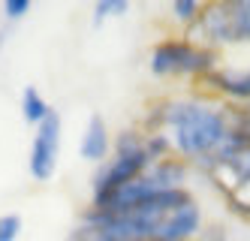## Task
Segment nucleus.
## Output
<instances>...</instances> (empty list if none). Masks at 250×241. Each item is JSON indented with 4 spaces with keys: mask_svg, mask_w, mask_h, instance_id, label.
Segmentation results:
<instances>
[{
    "mask_svg": "<svg viewBox=\"0 0 250 241\" xmlns=\"http://www.w3.org/2000/svg\"><path fill=\"white\" fill-rule=\"evenodd\" d=\"M151 133L169 145L172 157L211 163L226 148H232L229 109L202 100H166L151 118Z\"/></svg>",
    "mask_w": 250,
    "mask_h": 241,
    "instance_id": "f03ea898",
    "label": "nucleus"
},
{
    "mask_svg": "<svg viewBox=\"0 0 250 241\" xmlns=\"http://www.w3.org/2000/svg\"><path fill=\"white\" fill-rule=\"evenodd\" d=\"M21 115H24V121L33 124V127H40V124L51 115V106L45 103V97H42L33 85L21 90Z\"/></svg>",
    "mask_w": 250,
    "mask_h": 241,
    "instance_id": "1a4fd4ad",
    "label": "nucleus"
},
{
    "mask_svg": "<svg viewBox=\"0 0 250 241\" xmlns=\"http://www.w3.org/2000/svg\"><path fill=\"white\" fill-rule=\"evenodd\" d=\"M61 133H63V124L61 115L51 112L33 133L30 142V157H27V169L37 181H48L58 169V157H61Z\"/></svg>",
    "mask_w": 250,
    "mask_h": 241,
    "instance_id": "423d86ee",
    "label": "nucleus"
},
{
    "mask_svg": "<svg viewBox=\"0 0 250 241\" xmlns=\"http://www.w3.org/2000/svg\"><path fill=\"white\" fill-rule=\"evenodd\" d=\"M19 235H21V217L19 214L0 217V241H19Z\"/></svg>",
    "mask_w": 250,
    "mask_h": 241,
    "instance_id": "ddd939ff",
    "label": "nucleus"
},
{
    "mask_svg": "<svg viewBox=\"0 0 250 241\" xmlns=\"http://www.w3.org/2000/svg\"><path fill=\"white\" fill-rule=\"evenodd\" d=\"M211 69H217V54L205 43L163 40L151 51L154 76H208Z\"/></svg>",
    "mask_w": 250,
    "mask_h": 241,
    "instance_id": "20e7f679",
    "label": "nucleus"
},
{
    "mask_svg": "<svg viewBox=\"0 0 250 241\" xmlns=\"http://www.w3.org/2000/svg\"><path fill=\"white\" fill-rule=\"evenodd\" d=\"M79 154L84 160H91V163L109 160V154H112V133H109V127H105V121L100 115H94L91 121H87L84 133L79 139Z\"/></svg>",
    "mask_w": 250,
    "mask_h": 241,
    "instance_id": "6e6552de",
    "label": "nucleus"
},
{
    "mask_svg": "<svg viewBox=\"0 0 250 241\" xmlns=\"http://www.w3.org/2000/svg\"><path fill=\"white\" fill-rule=\"evenodd\" d=\"M205 82L220 90V94L238 100L241 106H250V66H241V69H229V66H217L211 69Z\"/></svg>",
    "mask_w": 250,
    "mask_h": 241,
    "instance_id": "0eeeda50",
    "label": "nucleus"
},
{
    "mask_svg": "<svg viewBox=\"0 0 250 241\" xmlns=\"http://www.w3.org/2000/svg\"><path fill=\"white\" fill-rule=\"evenodd\" d=\"M229 127H232V145H250V106L229 109Z\"/></svg>",
    "mask_w": 250,
    "mask_h": 241,
    "instance_id": "9d476101",
    "label": "nucleus"
},
{
    "mask_svg": "<svg viewBox=\"0 0 250 241\" xmlns=\"http://www.w3.org/2000/svg\"><path fill=\"white\" fill-rule=\"evenodd\" d=\"M202 208L187 187L160 190L121 211H87L73 232L82 241H193Z\"/></svg>",
    "mask_w": 250,
    "mask_h": 241,
    "instance_id": "f257e3e1",
    "label": "nucleus"
},
{
    "mask_svg": "<svg viewBox=\"0 0 250 241\" xmlns=\"http://www.w3.org/2000/svg\"><path fill=\"white\" fill-rule=\"evenodd\" d=\"M30 12V0H6L3 3V18L6 22H21Z\"/></svg>",
    "mask_w": 250,
    "mask_h": 241,
    "instance_id": "4468645a",
    "label": "nucleus"
},
{
    "mask_svg": "<svg viewBox=\"0 0 250 241\" xmlns=\"http://www.w3.org/2000/svg\"><path fill=\"white\" fill-rule=\"evenodd\" d=\"M172 15L178 18V22H184V24H193V22L202 18V6L196 3V0H175V3H172Z\"/></svg>",
    "mask_w": 250,
    "mask_h": 241,
    "instance_id": "9b49d317",
    "label": "nucleus"
},
{
    "mask_svg": "<svg viewBox=\"0 0 250 241\" xmlns=\"http://www.w3.org/2000/svg\"><path fill=\"white\" fill-rule=\"evenodd\" d=\"M199 27L205 33V45H229V43H250V0L235 3H214L202 9Z\"/></svg>",
    "mask_w": 250,
    "mask_h": 241,
    "instance_id": "39448f33",
    "label": "nucleus"
},
{
    "mask_svg": "<svg viewBox=\"0 0 250 241\" xmlns=\"http://www.w3.org/2000/svg\"><path fill=\"white\" fill-rule=\"evenodd\" d=\"M127 0H100V3H94V22H103V18L109 15H121L127 12Z\"/></svg>",
    "mask_w": 250,
    "mask_h": 241,
    "instance_id": "f8f14e48",
    "label": "nucleus"
},
{
    "mask_svg": "<svg viewBox=\"0 0 250 241\" xmlns=\"http://www.w3.org/2000/svg\"><path fill=\"white\" fill-rule=\"evenodd\" d=\"M208 166V178L235 211L250 214V145H232Z\"/></svg>",
    "mask_w": 250,
    "mask_h": 241,
    "instance_id": "7ed1b4c3",
    "label": "nucleus"
}]
</instances>
